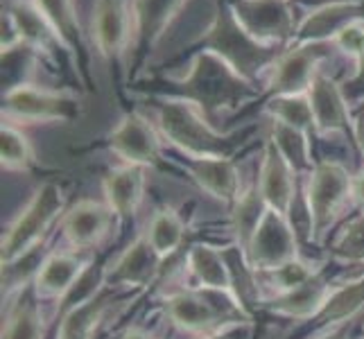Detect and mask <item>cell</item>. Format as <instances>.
I'll return each mask as SVG.
<instances>
[{
	"instance_id": "cell-1",
	"label": "cell",
	"mask_w": 364,
	"mask_h": 339,
	"mask_svg": "<svg viewBox=\"0 0 364 339\" xmlns=\"http://www.w3.org/2000/svg\"><path fill=\"white\" fill-rule=\"evenodd\" d=\"M181 95L202 107L210 120L222 116L224 111H233L249 97H254V82L242 77L229 61L220 55L204 50L195 57L186 77L177 82Z\"/></svg>"
},
{
	"instance_id": "cell-2",
	"label": "cell",
	"mask_w": 364,
	"mask_h": 339,
	"mask_svg": "<svg viewBox=\"0 0 364 339\" xmlns=\"http://www.w3.org/2000/svg\"><path fill=\"white\" fill-rule=\"evenodd\" d=\"M159 131L188 158L229 156L231 134L213 127L202 107L186 97H166L159 107Z\"/></svg>"
},
{
	"instance_id": "cell-3",
	"label": "cell",
	"mask_w": 364,
	"mask_h": 339,
	"mask_svg": "<svg viewBox=\"0 0 364 339\" xmlns=\"http://www.w3.org/2000/svg\"><path fill=\"white\" fill-rule=\"evenodd\" d=\"M61 210H64V190L57 183H43L41 188H36L28 206L21 210V215L3 235L0 262L9 265V262L21 260L34 249H39V242Z\"/></svg>"
},
{
	"instance_id": "cell-4",
	"label": "cell",
	"mask_w": 364,
	"mask_h": 339,
	"mask_svg": "<svg viewBox=\"0 0 364 339\" xmlns=\"http://www.w3.org/2000/svg\"><path fill=\"white\" fill-rule=\"evenodd\" d=\"M206 50L220 55L224 61L247 77L249 82L256 80L265 68H272L274 61L279 59V48H269L256 41L254 36H249L240 23L235 21L233 11L229 9L227 14H220L215 25L206 34Z\"/></svg>"
},
{
	"instance_id": "cell-5",
	"label": "cell",
	"mask_w": 364,
	"mask_h": 339,
	"mask_svg": "<svg viewBox=\"0 0 364 339\" xmlns=\"http://www.w3.org/2000/svg\"><path fill=\"white\" fill-rule=\"evenodd\" d=\"M80 116V99L66 91L41 89L28 82L11 86L3 99V120L16 124L70 122Z\"/></svg>"
},
{
	"instance_id": "cell-6",
	"label": "cell",
	"mask_w": 364,
	"mask_h": 339,
	"mask_svg": "<svg viewBox=\"0 0 364 339\" xmlns=\"http://www.w3.org/2000/svg\"><path fill=\"white\" fill-rule=\"evenodd\" d=\"M353 197V177L342 163L321 161L308 174L306 206L310 217V231L319 237L340 215V210Z\"/></svg>"
},
{
	"instance_id": "cell-7",
	"label": "cell",
	"mask_w": 364,
	"mask_h": 339,
	"mask_svg": "<svg viewBox=\"0 0 364 339\" xmlns=\"http://www.w3.org/2000/svg\"><path fill=\"white\" fill-rule=\"evenodd\" d=\"M231 11L240 28L262 45L279 48L294 36V16L287 0H235Z\"/></svg>"
},
{
	"instance_id": "cell-8",
	"label": "cell",
	"mask_w": 364,
	"mask_h": 339,
	"mask_svg": "<svg viewBox=\"0 0 364 339\" xmlns=\"http://www.w3.org/2000/svg\"><path fill=\"white\" fill-rule=\"evenodd\" d=\"M245 254L256 271H272L299 258V242L292 231L290 217L267 208L256 233L251 235Z\"/></svg>"
},
{
	"instance_id": "cell-9",
	"label": "cell",
	"mask_w": 364,
	"mask_h": 339,
	"mask_svg": "<svg viewBox=\"0 0 364 339\" xmlns=\"http://www.w3.org/2000/svg\"><path fill=\"white\" fill-rule=\"evenodd\" d=\"M109 147L122 163L154 168L161 158V136L141 113H127L109 136Z\"/></svg>"
},
{
	"instance_id": "cell-10",
	"label": "cell",
	"mask_w": 364,
	"mask_h": 339,
	"mask_svg": "<svg viewBox=\"0 0 364 339\" xmlns=\"http://www.w3.org/2000/svg\"><path fill=\"white\" fill-rule=\"evenodd\" d=\"M321 43L294 45L279 55L269 68V93L272 95H296L308 93L312 80L319 72Z\"/></svg>"
},
{
	"instance_id": "cell-11",
	"label": "cell",
	"mask_w": 364,
	"mask_h": 339,
	"mask_svg": "<svg viewBox=\"0 0 364 339\" xmlns=\"http://www.w3.org/2000/svg\"><path fill=\"white\" fill-rule=\"evenodd\" d=\"M258 193L267 208L290 217V210L296 197V172L283 158L274 141L265 143L260 161V177H258Z\"/></svg>"
},
{
	"instance_id": "cell-12",
	"label": "cell",
	"mask_w": 364,
	"mask_h": 339,
	"mask_svg": "<svg viewBox=\"0 0 364 339\" xmlns=\"http://www.w3.org/2000/svg\"><path fill=\"white\" fill-rule=\"evenodd\" d=\"M362 3L358 0H333L317 9H312L310 14L296 25L292 41L294 45H308V43H323L335 41V36L340 34L350 23L362 18Z\"/></svg>"
},
{
	"instance_id": "cell-13",
	"label": "cell",
	"mask_w": 364,
	"mask_h": 339,
	"mask_svg": "<svg viewBox=\"0 0 364 339\" xmlns=\"http://www.w3.org/2000/svg\"><path fill=\"white\" fill-rule=\"evenodd\" d=\"M134 7L132 0H100L93 14V36L105 57L122 53L132 41Z\"/></svg>"
},
{
	"instance_id": "cell-14",
	"label": "cell",
	"mask_w": 364,
	"mask_h": 339,
	"mask_svg": "<svg viewBox=\"0 0 364 339\" xmlns=\"http://www.w3.org/2000/svg\"><path fill=\"white\" fill-rule=\"evenodd\" d=\"M308 97L317 134H340L348 127V99L333 77L319 70L308 89Z\"/></svg>"
},
{
	"instance_id": "cell-15",
	"label": "cell",
	"mask_w": 364,
	"mask_h": 339,
	"mask_svg": "<svg viewBox=\"0 0 364 339\" xmlns=\"http://www.w3.org/2000/svg\"><path fill=\"white\" fill-rule=\"evenodd\" d=\"M114 210L107 204H97L91 199L75 204L61 222L66 240L75 249H91L102 242V237L109 233L111 222H114Z\"/></svg>"
},
{
	"instance_id": "cell-16",
	"label": "cell",
	"mask_w": 364,
	"mask_h": 339,
	"mask_svg": "<svg viewBox=\"0 0 364 339\" xmlns=\"http://www.w3.org/2000/svg\"><path fill=\"white\" fill-rule=\"evenodd\" d=\"M335 287L323 279V274H315L308 283L299 285L296 290L274 294L269 301H265V308L272 315L287 317V319H315L321 308L326 306L331 292Z\"/></svg>"
},
{
	"instance_id": "cell-17",
	"label": "cell",
	"mask_w": 364,
	"mask_h": 339,
	"mask_svg": "<svg viewBox=\"0 0 364 339\" xmlns=\"http://www.w3.org/2000/svg\"><path fill=\"white\" fill-rule=\"evenodd\" d=\"M188 172L195 183L222 204H235L242 195L240 190V170L229 156L213 158H188Z\"/></svg>"
},
{
	"instance_id": "cell-18",
	"label": "cell",
	"mask_w": 364,
	"mask_h": 339,
	"mask_svg": "<svg viewBox=\"0 0 364 339\" xmlns=\"http://www.w3.org/2000/svg\"><path fill=\"white\" fill-rule=\"evenodd\" d=\"M163 258L141 235L122 251V256L107 269V285H129V287H145L154 281L161 269Z\"/></svg>"
},
{
	"instance_id": "cell-19",
	"label": "cell",
	"mask_w": 364,
	"mask_h": 339,
	"mask_svg": "<svg viewBox=\"0 0 364 339\" xmlns=\"http://www.w3.org/2000/svg\"><path fill=\"white\" fill-rule=\"evenodd\" d=\"M145 170L147 168L122 163L120 168L107 172V177L102 179V193L107 206L114 210L116 217L129 220L141 208L145 195Z\"/></svg>"
},
{
	"instance_id": "cell-20",
	"label": "cell",
	"mask_w": 364,
	"mask_h": 339,
	"mask_svg": "<svg viewBox=\"0 0 364 339\" xmlns=\"http://www.w3.org/2000/svg\"><path fill=\"white\" fill-rule=\"evenodd\" d=\"M163 310H166L168 319L186 333H218V325L222 321L220 312L199 292H174L163 298Z\"/></svg>"
},
{
	"instance_id": "cell-21",
	"label": "cell",
	"mask_w": 364,
	"mask_h": 339,
	"mask_svg": "<svg viewBox=\"0 0 364 339\" xmlns=\"http://www.w3.org/2000/svg\"><path fill=\"white\" fill-rule=\"evenodd\" d=\"M86 262L73 254L48 256L34 276V294L39 298H64L86 271Z\"/></svg>"
},
{
	"instance_id": "cell-22",
	"label": "cell",
	"mask_w": 364,
	"mask_h": 339,
	"mask_svg": "<svg viewBox=\"0 0 364 339\" xmlns=\"http://www.w3.org/2000/svg\"><path fill=\"white\" fill-rule=\"evenodd\" d=\"M188 267H191L195 281L202 285L206 292H218V294H227L235 298L224 251L210 244H193L191 251H188Z\"/></svg>"
},
{
	"instance_id": "cell-23",
	"label": "cell",
	"mask_w": 364,
	"mask_h": 339,
	"mask_svg": "<svg viewBox=\"0 0 364 339\" xmlns=\"http://www.w3.org/2000/svg\"><path fill=\"white\" fill-rule=\"evenodd\" d=\"M183 235H186L183 217L179 215V210L172 206L156 210L154 217L147 224V231H145L147 242L152 244V249L163 260L170 258L174 251L181 247Z\"/></svg>"
},
{
	"instance_id": "cell-24",
	"label": "cell",
	"mask_w": 364,
	"mask_h": 339,
	"mask_svg": "<svg viewBox=\"0 0 364 339\" xmlns=\"http://www.w3.org/2000/svg\"><path fill=\"white\" fill-rule=\"evenodd\" d=\"M34 5L39 7L43 18L53 28L59 45H64L66 50L80 48V21L75 0H34Z\"/></svg>"
},
{
	"instance_id": "cell-25",
	"label": "cell",
	"mask_w": 364,
	"mask_h": 339,
	"mask_svg": "<svg viewBox=\"0 0 364 339\" xmlns=\"http://www.w3.org/2000/svg\"><path fill=\"white\" fill-rule=\"evenodd\" d=\"M109 298L97 294L82 306H75L64 312V319L59 323V339H93L100 321L105 317Z\"/></svg>"
},
{
	"instance_id": "cell-26",
	"label": "cell",
	"mask_w": 364,
	"mask_h": 339,
	"mask_svg": "<svg viewBox=\"0 0 364 339\" xmlns=\"http://www.w3.org/2000/svg\"><path fill=\"white\" fill-rule=\"evenodd\" d=\"M186 0H132L134 7V32L156 39L166 30L172 16L183 7Z\"/></svg>"
},
{
	"instance_id": "cell-27",
	"label": "cell",
	"mask_w": 364,
	"mask_h": 339,
	"mask_svg": "<svg viewBox=\"0 0 364 339\" xmlns=\"http://www.w3.org/2000/svg\"><path fill=\"white\" fill-rule=\"evenodd\" d=\"M16 18V25L23 36V45L30 50H48L50 43H59L53 28L48 25L39 7L34 5V0H18L14 7L9 9Z\"/></svg>"
},
{
	"instance_id": "cell-28",
	"label": "cell",
	"mask_w": 364,
	"mask_h": 339,
	"mask_svg": "<svg viewBox=\"0 0 364 339\" xmlns=\"http://www.w3.org/2000/svg\"><path fill=\"white\" fill-rule=\"evenodd\" d=\"M272 141L276 147H279V152L283 154V158L287 163H290L296 174L312 172L315 166H312V149H310V141H308V131L287 127L283 122H274Z\"/></svg>"
},
{
	"instance_id": "cell-29",
	"label": "cell",
	"mask_w": 364,
	"mask_h": 339,
	"mask_svg": "<svg viewBox=\"0 0 364 339\" xmlns=\"http://www.w3.org/2000/svg\"><path fill=\"white\" fill-rule=\"evenodd\" d=\"M362 306H364V276L344 287H335L315 319L323 325L342 323V321H348L353 315H358Z\"/></svg>"
},
{
	"instance_id": "cell-30",
	"label": "cell",
	"mask_w": 364,
	"mask_h": 339,
	"mask_svg": "<svg viewBox=\"0 0 364 339\" xmlns=\"http://www.w3.org/2000/svg\"><path fill=\"white\" fill-rule=\"evenodd\" d=\"M267 212V204L262 202V197L258 193V188H251V190L242 193L235 199L233 204V212H231V226L235 233V244H240L242 249H247L251 235L256 233L258 224L262 222Z\"/></svg>"
},
{
	"instance_id": "cell-31",
	"label": "cell",
	"mask_w": 364,
	"mask_h": 339,
	"mask_svg": "<svg viewBox=\"0 0 364 339\" xmlns=\"http://www.w3.org/2000/svg\"><path fill=\"white\" fill-rule=\"evenodd\" d=\"M265 109L274 122H283L287 127H294V129L308 131V134H310V129H315V116H312L308 93L272 95Z\"/></svg>"
},
{
	"instance_id": "cell-32",
	"label": "cell",
	"mask_w": 364,
	"mask_h": 339,
	"mask_svg": "<svg viewBox=\"0 0 364 339\" xmlns=\"http://www.w3.org/2000/svg\"><path fill=\"white\" fill-rule=\"evenodd\" d=\"M0 163L7 172H28L34 166V152L28 136L11 122H3L0 129Z\"/></svg>"
},
{
	"instance_id": "cell-33",
	"label": "cell",
	"mask_w": 364,
	"mask_h": 339,
	"mask_svg": "<svg viewBox=\"0 0 364 339\" xmlns=\"http://www.w3.org/2000/svg\"><path fill=\"white\" fill-rule=\"evenodd\" d=\"M43 337V317L36 303L25 301L9 315L3 328V339H41Z\"/></svg>"
},
{
	"instance_id": "cell-34",
	"label": "cell",
	"mask_w": 364,
	"mask_h": 339,
	"mask_svg": "<svg viewBox=\"0 0 364 339\" xmlns=\"http://www.w3.org/2000/svg\"><path fill=\"white\" fill-rule=\"evenodd\" d=\"M333 254L342 262H364V212L350 220L337 235Z\"/></svg>"
},
{
	"instance_id": "cell-35",
	"label": "cell",
	"mask_w": 364,
	"mask_h": 339,
	"mask_svg": "<svg viewBox=\"0 0 364 339\" xmlns=\"http://www.w3.org/2000/svg\"><path fill=\"white\" fill-rule=\"evenodd\" d=\"M267 274H269V283L274 287V294H283V292L296 290L299 285L308 283L317 271L312 269L306 260L294 258V260L285 262V265L276 267V269H272Z\"/></svg>"
},
{
	"instance_id": "cell-36",
	"label": "cell",
	"mask_w": 364,
	"mask_h": 339,
	"mask_svg": "<svg viewBox=\"0 0 364 339\" xmlns=\"http://www.w3.org/2000/svg\"><path fill=\"white\" fill-rule=\"evenodd\" d=\"M333 43L340 48L342 53H346L348 57L358 59V55L362 53V48H364V21L360 18L355 23H350L348 28H344L340 34L335 36Z\"/></svg>"
},
{
	"instance_id": "cell-37",
	"label": "cell",
	"mask_w": 364,
	"mask_h": 339,
	"mask_svg": "<svg viewBox=\"0 0 364 339\" xmlns=\"http://www.w3.org/2000/svg\"><path fill=\"white\" fill-rule=\"evenodd\" d=\"M0 28H3V36H0V48H3V55L18 50L21 43H23V36H21V30H18V25H16V18H14V14H11L9 9L3 11Z\"/></svg>"
},
{
	"instance_id": "cell-38",
	"label": "cell",
	"mask_w": 364,
	"mask_h": 339,
	"mask_svg": "<svg viewBox=\"0 0 364 339\" xmlns=\"http://www.w3.org/2000/svg\"><path fill=\"white\" fill-rule=\"evenodd\" d=\"M344 95H346V99H348V95L350 97H364V48L355 59V75L346 82Z\"/></svg>"
},
{
	"instance_id": "cell-39",
	"label": "cell",
	"mask_w": 364,
	"mask_h": 339,
	"mask_svg": "<svg viewBox=\"0 0 364 339\" xmlns=\"http://www.w3.org/2000/svg\"><path fill=\"white\" fill-rule=\"evenodd\" d=\"M353 136H355V143H358V147L362 149V154H364V111L362 113H358V116L353 118Z\"/></svg>"
},
{
	"instance_id": "cell-40",
	"label": "cell",
	"mask_w": 364,
	"mask_h": 339,
	"mask_svg": "<svg viewBox=\"0 0 364 339\" xmlns=\"http://www.w3.org/2000/svg\"><path fill=\"white\" fill-rule=\"evenodd\" d=\"M353 199L364 204V170H360L353 177Z\"/></svg>"
},
{
	"instance_id": "cell-41",
	"label": "cell",
	"mask_w": 364,
	"mask_h": 339,
	"mask_svg": "<svg viewBox=\"0 0 364 339\" xmlns=\"http://www.w3.org/2000/svg\"><path fill=\"white\" fill-rule=\"evenodd\" d=\"M120 339H154V337L149 333H145V330H141V328H129Z\"/></svg>"
},
{
	"instance_id": "cell-42",
	"label": "cell",
	"mask_w": 364,
	"mask_h": 339,
	"mask_svg": "<svg viewBox=\"0 0 364 339\" xmlns=\"http://www.w3.org/2000/svg\"><path fill=\"white\" fill-rule=\"evenodd\" d=\"M319 339H346V335L340 328H337V330H328L326 335H321Z\"/></svg>"
},
{
	"instance_id": "cell-43",
	"label": "cell",
	"mask_w": 364,
	"mask_h": 339,
	"mask_svg": "<svg viewBox=\"0 0 364 339\" xmlns=\"http://www.w3.org/2000/svg\"><path fill=\"white\" fill-rule=\"evenodd\" d=\"M202 339H235L233 335H229V333H210V335H202Z\"/></svg>"
}]
</instances>
